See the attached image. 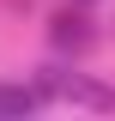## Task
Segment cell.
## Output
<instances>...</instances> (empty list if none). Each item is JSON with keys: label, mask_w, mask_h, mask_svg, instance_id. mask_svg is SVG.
Instances as JSON below:
<instances>
[{"label": "cell", "mask_w": 115, "mask_h": 121, "mask_svg": "<svg viewBox=\"0 0 115 121\" xmlns=\"http://www.w3.org/2000/svg\"><path fill=\"white\" fill-rule=\"evenodd\" d=\"M85 6H91V0H85Z\"/></svg>", "instance_id": "277c9868"}, {"label": "cell", "mask_w": 115, "mask_h": 121, "mask_svg": "<svg viewBox=\"0 0 115 121\" xmlns=\"http://www.w3.org/2000/svg\"><path fill=\"white\" fill-rule=\"evenodd\" d=\"M49 103H73V109H97V115H115V85H97L79 67H43L36 73Z\"/></svg>", "instance_id": "6da1fadb"}, {"label": "cell", "mask_w": 115, "mask_h": 121, "mask_svg": "<svg viewBox=\"0 0 115 121\" xmlns=\"http://www.w3.org/2000/svg\"><path fill=\"white\" fill-rule=\"evenodd\" d=\"M97 43H103V30H97V18L85 12V0H79V6H61V12L49 18V48H55L61 60H79V55H91Z\"/></svg>", "instance_id": "7a4b0ae2"}, {"label": "cell", "mask_w": 115, "mask_h": 121, "mask_svg": "<svg viewBox=\"0 0 115 121\" xmlns=\"http://www.w3.org/2000/svg\"><path fill=\"white\" fill-rule=\"evenodd\" d=\"M49 97H43V85H12V79H0V121H24V115H36Z\"/></svg>", "instance_id": "3957f363"}]
</instances>
